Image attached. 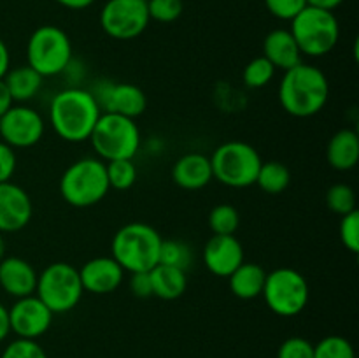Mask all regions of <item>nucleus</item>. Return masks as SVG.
Returning <instances> with one entry per match:
<instances>
[{"instance_id":"1","label":"nucleus","mask_w":359,"mask_h":358,"mask_svg":"<svg viewBox=\"0 0 359 358\" xmlns=\"http://www.w3.org/2000/svg\"><path fill=\"white\" fill-rule=\"evenodd\" d=\"M100 114L93 93L83 88L58 91L49 105L53 130L67 142H84L90 139Z\"/></svg>"},{"instance_id":"2","label":"nucleus","mask_w":359,"mask_h":358,"mask_svg":"<svg viewBox=\"0 0 359 358\" xmlns=\"http://www.w3.org/2000/svg\"><path fill=\"white\" fill-rule=\"evenodd\" d=\"M330 97V83L321 69L298 63L284 70L279 84V100L284 111L294 118H311L323 111Z\"/></svg>"},{"instance_id":"3","label":"nucleus","mask_w":359,"mask_h":358,"mask_svg":"<svg viewBox=\"0 0 359 358\" xmlns=\"http://www.w3.org/2000/svg\"><path fill=\"white\" fill-rule=\"evenodd\" d=\"M161 241L156 228L144 221H132L123 225L112 237V258L130 274L149 272L160 262Z\"/></svg>"},{"instance_id":"4","label":"nucleus","mask_w":359,"mask_h":358,"mask_svg":"<svg viewBox=\"0 0 359 358\" xmlns=\"http://www.w3.org/2000/svg\"><path fill=\"white\" fill-rule=\"evenodd\" d=\"M105 161L86 157L76 160L65 168L60 178V195L69 206L91 207L104 200L109 193Z\"/></svg>"},{"instance_id":"5","label":"nucleus","mask_w":359,"mask_h":358,"mask_svg":"<svg viewBox=\"0 0 359 358\" xmlns=\"http://www.w3.org/2000/svg\"><path fill=\"white\" fill-rule=\"evenodd\" d=\"M291 35L302 55L325 56L335 49L340 39V25L333 11L307 6L291 20Z\"/></svg>"},{"instance_id":"6","label":"nucleus","mask_w":359,"mask_h":358,"mask_svg":"<svg viewBox=\"0 0 359 358\" xmlns=\"http://www.w3.org/2000/svg\"><path fill=\"white\" fill-rule=\"evenodd\" d=\"M90 140L102 160H133L140 147V130L135 119L112 112H102Z\"/></svg>"},{"instance_id":"7","label":"nucleus","mask_w":359,"mask_h":358,"mask_svg":"<svg viewBox=\"0 0 359 358\" xmlns=\"http://www.w3.org/2000/svg\"><path fill=\"white\" fill-rule=\"evenodd\" d=\"M263 160L258 151L242 140H230L214 150L210 157L214 179L230 188H248L256 185Z\"/></svg>"},{"instance_id":"8","label":"nucleus","mask_w":359,"mask_h":358,"mask_svg":"<svg viewBox=\"0 0 359 358\" xmlns=\"http://www.w3.org/2000/svg\"><path fill=\"white\" fill-rule=\"evenodd\" d=\"M72 60L69 35L55 25H42L32 32L27 44V65L42 77L58 76Z\"/></svg>"},{"instance_id":"9","label":"nucleus","mask_w":359,"mask_h":358,"mask_svg":"<svg viewBox=\"0 0 359 358\" xmlns=\"http://www.w3.org/2000/svg\"><path fill=\"white\" fill-rule=\"evenodd\" d=\"M79 269L67 262H55L46 267L37 277L35 295L44 302L53 314L69 312L83 298Z\"/></svg>"},{"instance_id":"10","label":"nucleus","mask_w":359,"mask_h":358,"mask_svg":"<svg viewBox=\"0 0 359 358\" xmlns=\"http://www.w3.org/2000/svg\"><path fill=\"white\" fill-rule=\"evenodd\" d=\"M262 295L270 311L283 318H291L307 307L311 288L304 274L290 267H280L266 274Z\"/></svg>"},{"instance_id":"11","label":"nucleus","mask_w":359,"mask_h":358,"mask_svg":"<svg viewBox=\"0 0 359 358\" xmlns=\"http://www.w3.org/2000/svg\"><path fill=\"white\" fill-rule=\"evenodd\" d=\"M147 0H107L100 11V27L109 37L132 41L149 25Z\"/></svg>"},{"instance_id":"12","label":"nucleus","mask_w":359,"mask_h":358,"mask_svg":"<svg viewBox=\"0 0 359 358\" xmlns=\"http://www.w3.org/2000/svg\"><path fill=\"white\" fill-rule=\"evenodd\" d=\"M46 123L35 109L28 105H13L0 116V137L11 147H32L42 139Z\"/></svg>"},{"instance_id":"13","label":"nucleus","mask_w":359,"mask_h":358,"mask_svg":"<svg viewBox=\"0 0 359 358\" xmlns=\"http://www.w3.org/2000/svg\"><path fill=\"white\" fill-rule=\"evenodd\" d=\"M100 111L112 114L126 116V118H139L147 107V97L139 86L132 83H112L104 81L93 91Z\"/></svg>"},{"instance_id":"14","label":"nucleus","mask_w":359,"mask_h":358,"mask_svg":"<svg viewBox=\"0 0 359 358\" xmlns=\"http://www.w3.org/2000/svg\"><path fill=\"white\" fill-rule=\"evenodd\" d=\"M9 311L11 332L20 339L35 340L44 336L53 323V312L44 305L37 295L16 298Z\"/></svg>"},{"instance_id":"15","label":"nucleus","mask_w":359,"mask_h":358,"mask_svg":"<svg viewBox=\"0 0 359 358\" xmlns=\"http://www.w3.org/2000/svg\"><path fill=\"white\" fill-rule=\"evenodd\" d=\"M34 207L27 190L20 185L0 183V234L20 232L30 223Z\"/></svg>"},{"instance_id":"16","label":"nucleus","mask_w":359,"mask_h":358,"mask_svg":"<svg viewBox=\"0 0 359 358\" xmlns=\"http://www.w3.org/2000/svg\"><path fill=\"white\" fill-rule=\"evenodd\" d=\"M244 260V248L235 235H212L203 246V263L210 274L228 277Z\"/></svg>"},{"instance_id":"17","label":"nucleus","mask_w":359,"mask_h":358,"mask_svg":"<svg viewBox=\"0 0 359 358\" xmlns=\"http://www.w3.org/2000/svg\"><path fill=\"white\" fill-rule=\"evenodd\" d=\"M83 290L93 295H107L118 290L125 277V270L112 256H97L79 269Z\"/></svg>"},{"instance_id":"18","label":"nucleus","mask_w":359,"mask_h":358,"mask_svg":"<svg viewBox=\"0 0 359 358\" xmlns=\"http://www.w3.org/2000/svg\"><path fill=\"white\" fill-rule=\"evenodd\" d=\"M37 270L30 262L20 256H6L0 260V288L14 298L35 295Z\"/></svg>"},{"instance_id":"19","label":"nucleus","mask_w":359,"mask_h":358,"mask_svg":"<svg viewBox=\"0 0 359 358\" xmlns=\"http://www.w3.org/2000/svg\"><path fill=\"white\" fill-rule=\"evenodd\" d=\"M214 179L210 157L203 153H186L172 165V181L182 190H202Z\"/></svg>"},{"instance_id":"20","label":"nucleus","mask_w":359,"mask_h":358,"mask_svg":"<svg viewBox=\"0 0 359 358\" xmlns=\"http://www.w3.org/2000/svg\"><path fill=\"white\" fill-rule=\"evenodd\" d=\"M263 56L280 70H290L291 67L302 63L300 48L286 28H276L266 35L263 41Z\"/></svg>"},{"instance_id":"21","label":"nucleus","mask_w":359,"mask_h":358,"mask_svg":"<svg viewBox=\"0 0 359 358\" xmlns=\"http://www.w3.org/2000/svg\"><path fill=\"white\" fill-rule=\"evenodd\" d=\"M326 160L340 172L353 171L359 160V135L356 130L342 128L328 140Z\"/></svg>"},{"instance_id":"22","label":"nucleus","mask_w":359,"mask_h":358,"mask_svg":"<svg viewBox=\"0 0 359 358\" xmlns=\"http://www.w3.org/2000/svg\"><path fill=\"white\" fill-rule=\"evenodd\" d=\"M266 272L262 265L255 262H242L228 276L231 293L242 300H252L263 293Z\"/></svg>"},{"instance_id":"23","label":"nucleus","mask_w":359,"mask_h":358,"mask_svg":"<svg viewBox=\"0 0 359 358\" xmlns=\"http://www.w3.org/2000/svg\"><path fill=\"white\" fill-rule=\"evenodd\" d=\"M149 276L151 284H153V297L161 298V300H175L182 297L188 288L186 270L175 269V267L158 263L154 269L149 270Z\"/></svg>"},{"instance_id":"24","label":"nucleus","mask_w":359,"mask_h":358,"mask_svg":"<svg viewBox=\"0 0 359 358\" xmlns=\"http://www.w3.org/2000/svg\"><path fill=\"white\" fill-rule=\"evenodd\" d=\"M42 79L44 77L28 65L14 67V69L7 70V74L4 76V83L14 102L32 100L41 91Z\"/></svg>"},{"instance_id":"25","label":"nucleus","mask_w":359,"mask_h":358,"mask_svg":"<svg viewBox=\"0 0 359 358\" xmlns=\"http://www.w3.org/2000/svg\"><path fill=\"white\" fill-rule=\"evenodd\" d=\"M291 183V172L280 161H263L259 167L256 185L269 195H280Z\"/></svg>"},{"instance_id":"26","label":"nucleus","mask_w":359,"mask_h":358,"mask_svg":"<svg viewBox=\"0 0 359 358\" xmlns=\"http://www.w3.org/2000/svg\"><path fill=\"white\" fill-rule=\"evenodd\" d=\"M105 172H107L109 188L119 190V192L130 190L137 181V167L133 165V160H128V158L105 161Z\"/></svg>"},{"instance_id":"27","label":"nucleus","mask_w":359,"mask_h":358,"mask_svg":"<svg viewBox=\"0 0 359 358\" xmlns=\"http://www.w3.org/2000/svg\"><path fill=\"white\" fill-rule=\"evenodd\" d=\"M193 262V251L186 242L177 239H167L161 241L160 248V262L161 265H170L175 269L188 270Z\"/></svg>"},{"instance_id":"28","label":"nucleus","mask_w":359,"mask_h":358,"mask_svg":"<svg viewBox=\"0 0 359 358\" xmlns=\"http://www.w3.org/2000/svg\"><path fill=\"white\" fill-rule=\"evenodd\" d=\"M241 225V214L231 204H219L209 214V227L214 235H233Z\"/></svg>"},{"instance_id":"29","label":"nucleus","mask_w":359,"mask_h":358,"mask_svg":"<svg viewBox=\"0 0 359 358\" xmlns=\"http://www.w3.org/2000/svg\"><path fill=\"white\" fill-rule=\"evenodd\" d=\"M273 76H276V67L265 56H256L244 67L242 81L249 88H263L272 83Z\"/></svg>"},{"instance_id":"30","label":"nucleus","mask_w":359,"mask_h":358,"mask_svg":"<svg viewBox=\"0 0 359 358\" xmlns=\"http://www.w3.org/2000/svg\"><path fill=\"white\" fill-rule=\"evenodd\" d=\"M326 206L332 213L344 216L353 211H356V193L346 183H339V185L330 186L326 192Z\"/></svg>"},{"instance_id":"31","label":"nucleus","mask_w":359,"mask_h":358,"mask_svg":"<svg viewBox=\"0 0 359 358\" xmlns=\"http://www.w3.org/2000/svg\"><path fill=\"white\" fill-rule=\"evenodd\" d=\"M314 358H356V354L346 337L328 336L314 346Z\"/></svg>"},{"instance_id":"32","label":"nucleus","mask_w":359,"mask_h":358,"mask_svg":"<svg viewBox=\"0 0 359 358\" xmlns=\"http://www.w3.org/2000/svg\"><path fill=\"white\" fill-rule=\"evenodd\" d=\"M184 9L182 0H147V11H149V20L158 23H172L179 20Z\"/></svg>"},{"instance_id":"33","label":"nucleus","mask_w":359,"mask_h":358,"mask_svg":"<svg viewBox=\"0 0 359 358\" xmlns=\"http://www.w3.org/2000/svg\"><path fill=\"white\" fill-rule=\"evenodd\" d=\"M339 235L342 244L351 253H359V213L358 209L349 214H344L339 225Z\"/></svg>"},{"instance_id":"34","label":"nucleus","mask_w":359,"mask_h":358,"mask_svg":"<svg viewBox=\"0 0 359 358\" xmlns=\"http://www.w3.org/2000/svg\"><path fill=\"white\" fill-rule=\"evenodd\" d=\"M0 358H48V354L42 350L41 344H37V340L18 337L16 340L9 343Z\"/></svg>"},{"instance_id":"35","label":"nucleus","mask_w":359,"mask_h":358,"mask_svg":"<svg viewBox=\"0 0 359 358\" xmlns=\"http://www.w3.org/2000/svg\"><path fill=\"white\" fill-rule=\"evenodd\" d=\"M277 358H314V344L304 337H290L280 344Z\"/></svg>"},{"instance_id":"36","label":"nucleus","mask_w":359,"mask_h":358,"mask_svg":"<svg viewBox=\"0 0 359 358\" xmlns=\"http://www.w3.org/2000/svg\"><path fill=\"white\" fill-rule=\"evenodd\" d=\"M265 6L272 16L291 21L300 11L307 7V0H265Z\"/></svg>"},{"instance_id":"37","label":"nucleus","mask_w":359,"mask_h":358,"mask_svg":"<svg viewBox=\"0 0 359 358\" xmlns=\"http://www.w3.org/2000/svg\"><path fill=\"white\" fill-rule=\"evenodd\" d=\"M16 153H14V147H11L9 144H6L4 140H0V183L11 181V178L16 172Z\"/></svg>"},{"instance_id":"38","label":"nucleus","mask_w":359,"mask_h":358,"mask_svg":"<svg viewBox=\"0 0 359 358\" xmlns=\"http://www.w3.org/2000/svg\"><path fill=\"white\" fill-rule=\"evenodd\" d=\"M128 286L137 298L153 297V284H151L149 272H132Z\"/></svg>"},{"instance_id":"39","label":"nucleus","mask_w":359,"mask_h":358,"mask_svg":"<svg viewBox=\"0 0 359 358\" xmlns=\"http://www.w3.org/2000/svg\"><path fill=\"white\" fill-rule=\"evenodd\" d=\"M13 104L14 100L13 97H11L9 90H7L6 83H4V79H0V116L6 114V112L13 107Z\"/></svg>"},{"instance_id":"40","label":"nucleus","mask_w":359,"mask_h":358,"mask_svg":"<svg viewBox=\"0 0 359 358\" xmlns=\"http://www.w3.org/2000/svg\"><path fill=\"white\" fill-rule=\"evenodd\" d=\"M11 67V55H9V48H7L6 42L0 39V79H4V76L7 74Z\"/></svg>"},{"instance_id":"41","label":"nucleus","mask_w":359,"mask_h":358,"mask_svg":"<svg viewBox=\"0 0 359 358\" xmlns=\"http://www.w3.org/2000/svg\"><path fill=\"white\" fill-rule=\"evenodd\" d=\"M11 326H9V311L6 305L0 304V343L9 336Z\"/></svg>"},{"instance_id":"42","label":"nucleus","mask_w":359,"mask_h":358,"mask_svg":"<svg viewBox=\"0 0 359 358\" xmlns=\"http://www.w3.org/2000/svg\"><path fill=\"white\" fill-rule=\"evenodd\" d=\"M344 2H346V0H307V6L319 7V9H326V11H333V9H337L339 6H342Z\"/></svg>"},{"instance_id":"43","label":"nucleus","mask_w":359,"mask_h":358,"mask_svg":"<svg viewBox=\"0 0 359 358\" xmlns=\"http://www.w3.org/2000/svg\"><path fill=\"white\" fill-rule=\"evenodd\" d=\"M55 2H58L60 6L67 7V9L81 11V9H86V7H90L95 0H55Z\"/></svg>"},{"instance_id":"44","label":"nucleus","mask_w":359,"mask_h":358,"mask_svg":"<svg viewBox=\"0 0 359 358\" xmlns=\"http://www.w3.org/2000/svg\"><path fill=\"white\" fill-rule=\"evenodd\" d=\"M6 258V239L0 234V260Z\"/></svg>"}]
</instances>
